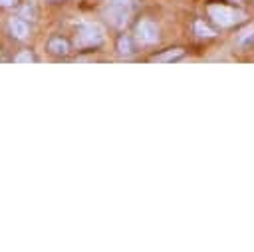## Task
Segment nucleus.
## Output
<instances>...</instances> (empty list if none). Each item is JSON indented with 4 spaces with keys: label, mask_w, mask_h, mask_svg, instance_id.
<instances>
[{
    "label": "nucleus",
    "mask_w": 254,
    "mask_h": 252,
    "mask_svg": "<svg viewBox=\"0 0 254 252\" xmlns=\"http://www.w3.org/2000/svg\"><path fill=\"white\" fill-rule=\"evenodd\" d=\"M206 12H208V16L212 18V22L218 24L220 28L236 26V24H240V22L246 18V14H244L242 10L232 8V6H228V4H220V2L208 4V6H206Z\"/></svg>",
    "instance_id": "nucleus-1"
},
{
    "label": "nucleus",
    "mask_w": 254,
    "mask_h": 252,
    "mask_svg": "<svg viewBox=\"0 0 254 252\" xmlns=\"http://www.w3.org/2000/svg\"><path fill=\"white\" fill-rule=\"evenodd\" d=\"M103 30L99 24H79L77 26V44L79 46H87V48H95L103 44Z\"/></svg>",
    "instance_id": "nucleus-2"
},
{
    "label": "nucleus",
    "mask_w": 254,
    "mask_h": 252,
    "mask_svg": "<svg viewBox=\"0 0 254 252\" xmlns=\"http://www.w3.org/2000/svg\"><path fill=\"white\" fill-rule=\"evenodd\" d=\"M135 34H137V40L141 44H157L159 42V26L153 22V20H141L135 28Z\"/></svg>",
    "instance_id": "nucleus-3"
},
{
    "label": "nucleus",
    "mask_w": 254,
    "mask_h": 252,
    "mask_svg": "<svg viewBox=\"0 0 254 252\" xmlns=\"http://www.w3.org/2000/svg\"><path fill=\"white\" fill-rule=\"evenodd\" d=\"M129 16H131V8L117 6V4H111V2H109V8H107V18H109V22H111L113 26H117V28L127 26Z\"/></svg>",
    "instance_id": "nucleus-4"
},
{
    "label": "nucleus",
    "mask_w": 254,
    "mask_h": 252,
    "mask_svg": "<svg viewBox=\"0 0 254 252\" xmlns=\"http://www.w3.org/2000/svg\"><path fill=\"white\" fill-rule=\"evenodd\" d=\"M46 48H48V52L52 54V56H67L69 52H71V44L65 40V38H62V36H52L50 40H48V44H46Z\"/></svg>",
    "instance_id": "nucleus-5"
},
{
    "label": "nucleus",
    "mask_w": 254,
    "mask_h": 252,
    "mask_svg": "<svg viewBox=\"0 0 254 252\" xmlns=\"http://www.w3.org/2000/svg\"><path fill=\"white\" fill-rule=\"evenodd\" d=\"M8 28H10V34H12L16 40H26L28 34H30V26H28V22L22 20V18H12L10 24H8Z\"/></svg>",
    "instance_id": "nucleus-6"
},
{
    "label": "nucleus",
    "mask_w": 254,
    "mask_h": 252,
    "mask_svg": "<svg viewBox=\"0 0 254 252\" xmlns=\"http://www.w3.org/2000/svg\"><path fill=\"white\" fill-rule=\"evenodd\" d=\"M185 56V50L183 48H169L161 54H155L151 56V62H159V63H167V62H177Z\"/></svg>",
    "instance_id": "nucleus-7"
},
{
    "label": "nucleus",
    "mask_w": 254,
    "mask_h": 252,
    "mask_svg": "<svg viewBox=\"0 0 254 252\" xmlns=\"http://www.w3.org/2000/svg\"><path fill=\"white\" fill-rule=\"evenodd\" d=\"M117 52H119V56H125V58H129V56L135 54V44H133L131 36L121 34V36L117 38Z\"/></svg>",
    "instance_id": "nucleus-8"
},
{
    "label": "nucleus",
    "mask_w": 254,
    "mask_h": 252,
    "mask_svg": "<svg viewBox=\"0 0 254 252\" xmlns=\"http://www.w3.org/2000/svg\"><path fill=\"white\" fill-rule=\"evenodd\" d=\"M194 34L200 36V38H214V36H216V32H214L208 24H204L202 20H196V22H194Z\"/></svg>",
    "instance_id": "nucleus-9"
},
{
    "label": "nucleus",
    "mask_w": 254,
    "mask_h": 252,
    "mask_svg": "<svg viewBox=\"0 0 254 252\" xmlns=\"http://www.w3.org/2000/svg\"><path fill=\"white\" fill-rule=\"evenodd\" d=\"M14 62H16V63H30V62H36V56H34V52H30V50H22V52L14 58Z\"/></svg>",
    "instance_id": "nucleus-10"
},
{
    "label": "nucleus",
    "mask_w": 254,
    "mask_h": 252,
    "mask_svg": "<svg viewBox=\"0 0 254 252\" xmlns=\"http://www.w3.org/2000/svg\"><path fill=\"white\" fill-rule=\"evenodd\" d=\"M111 4H117V6H125V8H135L137 6V0H109Z\"/></svg>",
    "instance_id": "nucleus-11"
},
{
    "label": "nucleus",
    "mask_w": 254,
    "mask_h": 252,
    "mask_svg": "<svg viewBox=\"0 0 254 252\" xmlns=\"http://www.w3.org/2000/svg\"><path fill=\"white\" fill-rule=\"evenodd\" d=\"M18 4V0H0V6L2 8H12V6H16Z\"/></svg>",
    "instance_id": "nucleus-12"
}]
</instances>
